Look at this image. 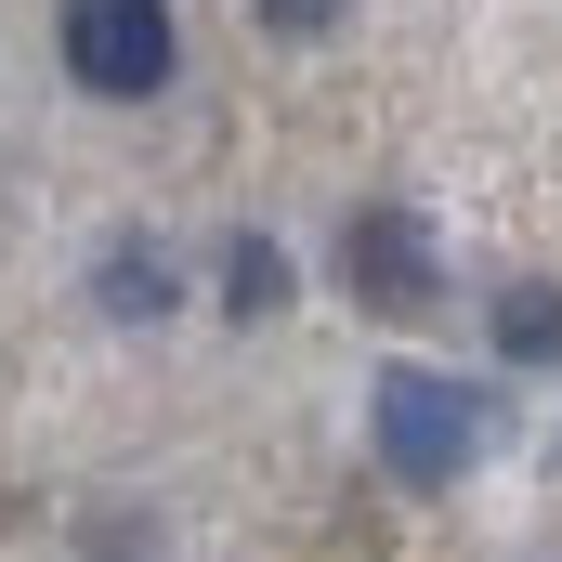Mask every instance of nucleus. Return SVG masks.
Returning a JSON list of instances; mask_svg holds the SVG:
<instances>
[{
  "instance_id": "39448f33",
  "label": "nucleus",
  "mask_w": 562,
  "mask_h": 562,
  "mask_svg": "<svg viewBox=\"0 0 562 562\" xmlns=\"http://www.w3.org/2000/svg\"><path fill=\"white\" fill-rule=\"evenodd\" d=\"M92 301H105L119 327H144V314H170V301H183V276H170V249H157V236H119V249H105V276H92Z\"/></svg>"
},
{
  "instance_id": "423d86ee",
  "label": "nucleus",
  "mask_w": 562,
  "mask_h": 562,
  "mask_svg": "<svg viewBox=\"0 0 562 562\" xmlns=\"http://www.w3.org/2000/svg\"><path fill=\"white\" fill-rule=\"evenodd\" d=\"M276 301H288V249H276V236H236V249H223V314L262 327Z\"/></svg>"
},
{
  "instance_id": "f257e3e1",
  "label": "nucleus",
  "mask_w": 562,
  "mask_h": 562,
  "mask_svg": "<svg viewBox=\"0 0 562 562\" xmlns=\"http://www.w3.org/2000/svg\"><path fill=\"white\" fill-rule=\"evenodd\" d=\"M367 445H380L393 484L445 497V484L484 458V393L445 380V367H380V393H367Z\"/></svg>"
},
{
  "instance_id": "7ed1b4c3",
  "label": "nucleus",
  "mask_w": 562,
  "mask_h": 562,
  "mask_svg": "<svg viewBox=\"0 0 562 562\" xmlns=\"http://www.w3.org/2000/svg\"><path fill=\"white\" fill-rule=\"evenodd\" d=\"M340 288H353L367 314H431V301H445V249H431V223L367 196V210L340 223Z\"/></svg>"
},
{
  "instance_id": "0eeeda50",
  "label": "nucleus",
  "mask_w": 562,
  "mask_h": 562,
  "mask_svg": "<svg viewBox=\"0 0 562 562\" xmlns=\"http://www.w3.org/2000/svg\"><path fill=\"white\" fill-rule=\"evenodd\" d=\"M249 13H262V26H276V40H327V26H340V13H353V0H249Z\"/></svg>"
},
{
  "instance_id": "20e7f679",
  "label": "nucleus",
  "mask_w": 562,
  "mask_h": 562,
  "mask_svg": "<svg viewBox=\"0 0 562 562\" xmlns=\"http://www.w3.org/2000/svg\"><path fill=\"white\" fill-rule=\"evenodd\" d=\"M484 340H497V367H562V288L510 276L497 301H484Z\"/></svg>"
},
{
  "instance_id": "f03ea898",
  "label": "nucleus",
  "mask_w": 562,
  "mask_h": 562,
  "mask_svg": "<svg viewBox=\"0 0 562 562\" xmlns=\"http://www.w3.org/2000/svg\"><path fill=\"white\" fill-rule=\"evenodd\" d=\"M170 0H66V79L105 92V105H144L170 92Z\"/></svg>"
}]
</instances>
